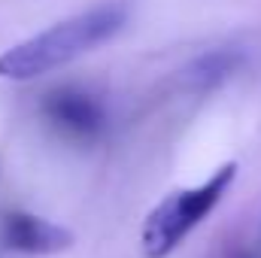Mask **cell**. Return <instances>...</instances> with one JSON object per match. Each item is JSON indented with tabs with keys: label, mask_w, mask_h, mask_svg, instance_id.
<instances>
[{
	"label": "cell",
	"mask_w": 261,
	"mask_h": 258,
	"mask_svg": "<svg viewBox=\"0 0 261 258\" xmlns=\"http://www.w3.org/2000/svg\"><path fill=\"white\" fill-rule=\"evenodd\" d=\"M128 21L125 3H100L85 12H76L64 21L15 43L0 55V79L28 82L46 76L58 67L82 58L85 52L97 49L100 43L113 40Z\"/></svg>",
	"instance_id": "6da1fadb"
},
{
	"label": "cell",
	"mask_w": 261,
	"mask_h": 258,
	"mask_svg": "<svg viewBox=\"0 0 261 258\" xmlns=\"http://www.w3.org/2000/svg\"><path fill=\"white\" fill-rule=\"evenodd\" d=\"M43 116L52 128L70 140H94L107 125L103 104L91 91L73 85L55 88L43 97Z\"/></svg>",
	"instance_id": "3957f363"
},
{
	"label": "cell",
	"mask_w": 261,
	"mask_h": 258,
	"mask_svg": "<svg viewBox=\"0 0 261 258\" xmlns=\"http://www.w3.org/2000/svg\"><path fill=\"white\" fill-rule=\"evenodd\" d=\"M0 237L3 246L24 252V255H55L73 246V234L64 225H55L43 216H31V213H9L3 216L0 225Z\"/></svg>",
	"instance_id": "277c9868"
},
{
	"label": "cell",
	"mask_w": 261,
	"mask_h": 258,
	"mask_svg": "<svg viewBox=\"0 0 261 258\" xmlns=\"http://www.w3.org/2000/svg\"><path fill=\"white\" fill-rule=\"evenodd\" d=\"M243 61V55L237 49H216V52H206L195 58L192 64L182 70V79L192 91H210L216 85H222Z\"/></svg>",
	"instance_id": "5b68a950"
},
{
	"label": "cell",
	"mask_w": 261,
	"mask_h": 258,
	"mask_svg": "<svg viewBox=\"0 0 261 258\" xmlns=\"http://www.w3.org/2000/svg\"><path fill=\"white\" fill-rule=\"evenodd\" d=\"M234 176H237V161H228L206 183L167 194L143 222V252H146V258L170 255L216 210V203L228 194Z\"/></svg>",
	"instance_id": "7a4b0ae2"
}]
</instances>
